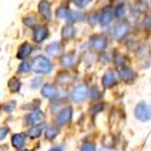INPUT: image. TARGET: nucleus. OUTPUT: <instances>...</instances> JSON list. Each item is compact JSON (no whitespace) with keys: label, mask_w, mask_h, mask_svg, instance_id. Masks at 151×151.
<instances>
[{"label":"nucleus","mask_w":151,"mask_h":151,"mask_svg":"<svg viewBox=\"0 0 151 151\" xmlns=\"http://www.w3.org/2000/svg\"><path fill=\"white\" fill-rule=\"evenodd\" d=\"M32 69L37 74H50L52 71L53 67H52V63L50 62V59L42 56H39L33 60Z\"/></svg>","instance_id":"1"},{"label":"nucleus","mask_w":151,"mask_h":151,"mask_svg":"<svg viewBox=\"0 0 151 151\" xmlns=\"http://www.w3.org/2000/svg\"><path fill=\"white\" fill-rule=\"evenodd\" d=\"M134 116L142 122H147L149 120H151V105L146 104L145 102L138 103L134 108Z\"/></svg>","instance_id":"2"},{"label":"nucleus","mask_w":151,"mask_h":151,"mask_svg":"<svg viewBox=\"0 0 151 151\" xmlns=\"http://www.w3.org/2000/svg\"><path fill=\"white\" fill-rule=\"evenodd\" d=\"M108 46V39L105 36H102V35H96V36H92L91 40H90V47L94 51H104Z\"/></svg>","instance_id":"3"},{"label":"nucleus","mask_w":151,"mask_h":151,"mask_svg":"<svg viewBox=\"0 0 151 151\" xmlns=\"http://www.w3.org/2000/svg\"><path fill=\"white\" fill-rule=\"evenodd\" d=\"M88 96V90L85 85H80L78 87H75L71 92V100L75 103H81L86 99V97Z\"/></svg>","instance_id":"4"},{"label":"nucleus","mask_w":151,"mask_h":151,"mask_svg":"<svg viewBox=\"0 0 151 151\" xmlns=\"http://www.w3.org/2000/svg\"><path fill=\"white\" fill-rule=\"evenodd\" d=\"M71 116H73V109H71L70 106L64 108V109H63V110L59 112V114L57 115V119H56L57 124H58V126H64V124L69 123L70 120H71Z\"/></svg>","instance_id":"5"},{"label":"nucleus","mask_w":151,"mask_h":151,"mask_svg":"<svg viewBox=\"0 0 151 151\" xmlns=\"http://www.w3.org/2000/svg\"><path fill=\"white\" fill-rule=\"evenodd\" d=\"M128 33H129V24L127 22H121V23H119L117 26L115 27L112 35H114V37L116 40H121Z\"/></svg>","instance_id":"6"},{"label":"nucleus","mask_w":151,"mask_h":151,"mask_svg":"<svg viewBox=\"0 0 151 151\" xmlns=\"http://www.w3.org/2000/svg\"><path fill=\"white\" fill-rule=\"evenodd\" d=\"M119 76L122 81L124 82H132L135 80V76L137 74L131 69V68H127V67H122L120 70H119Z\"/></svg>","instance_id":"7"},{"label":"nucleus","mask_w":151,"mask_h":151,"mask_svg":"<svg viewBox=\"0 0 151 151\" xmlns=\"http://www.w3.org/2000/svg\"><path fill=\"white\" fill-rule=\"evenodd\" d=\"M115 14L114 11H112L110 7H106L102 11V14H100V17H99V22L102 24L103 27H106L109 24L112 22V18H114Z\"/></svg>","instance_id":"8"},{"label":"nucleus","mask_w":151,"mask_h":151,"mask_svg":"<svg viewBox=\"0 0 151 151\" xmlns=\"http://www.w3.org/2000/svg\"><path fill=\"white\" fill-rule=\"evenodd\" d=\"M116 82H117L116 74H115V71H112V70L106 71L104 74L103 79H102V83H103V86L105 87V88H110V87L116 85Z\"/></svg>","instance_id":"9"},{"label":"nucleus","mask_w":151,"mask_h":151,"mask_svg":"<svg viewBox=\"0 0 151 151\" xmlns=\"http://www.w3.org/2000/svg\"><path fill=\"white\" fill-rule=\"evenodd\" d=\"M39 12L45 19H51L52 11H51V4L47 0H41L39 3Z\"/></svg>","instance_id":"10"},{"label":"nucleus","mask_w":151,"mask_h":151,"mask_svg":"<svg viewBox=\"0 0 151 151\" xmlns=\"http://www.w3.org/2000/svg\"><path fill=\"white\" fill-rule=\"evenodd\" d=\"M33 52V46L28 42H24L21 45V47L18 48L17 52V58L18 59H26L27 57L30 56V53Z\"/></svg>","instance_id":"11"},{"label":"nucleus","mask_w":151,"mask_h":151,"mask_svg":"<svg viewBox=\"0 0 151 151\" xmlns=\"http://www.w3.org/2000/svg\"><path fill=\"white\" fill-rule=\"evenodd\" d=\"M44 120V114H42V111H40V110H35V111H33L32 114H29L28 116H27V123L28 124H39L41 121Z\"/></svg>","instance_id":"12"},{"label":"nucleus","mask_w":151,"mask_h":151,"mask_svg":"<svg viewBox=\"0 0 151 151\" xmlns=\"http://www.w3.org/2000/svg\"><path fill=\"white\" fill-rule=\"evenodd\" d=\"M41 94H42L45 98H47V99H55V98H57V96H58V91L52 85L46 83V85H44L42 90H41Z\"/></svg>","instance_id":"13"},{"label":"nucleus","mask_w":151,"mask_h":151,"mask_svg":"<svg viewBox=\"0 0 151 151\" xmlns=\"http://www.w3.org/2000/svg\"><path fill=\"white\" fill-rule=\"evenodd\" d=\"M63 51V45L60 42H51L46 47V53L48 56H58Z\"/></svg>","instance_id":"14"},{"label":"nucleus","mask_w":151,"mask_h":151,"mask_svg":"<svg viewBox=\"0 0 151 151\" xmlns=\"http://www.w3.org/2000/svg\"><path fill=\"white\" fill-rule=\"evenodd\" d=\"M48 35V29L46 27H36L34 29V40L36 42H42Z\"/></svg>","instance_id":"15"},{"label":"nucleus","mask_w":151,"mask_h":151,"mask_svg":"<svg viewBox=\"0 0 151 151\" xmlns=\"http://www.w3.org/2000/svg\"><path fill=\"white\" fill-rule=\"evenodd\" d=\"M75 36V28L71 24H67V26L63 27L62 29V37L65 40H70Z\"/></svg>","instance_id":"16"},{"label":"nucleus","mask_w":151,"mask_h":151,"mask_svg":"<svg viewBox=\"0 0 151 151\" xmlns=\"http://www.w3.org/2000/svg\"><path fill=\"white\" fill-rule=\"evenodd\" d=\"M24 142H26V134H23V133L15 134L12 137V140H11L12 145L15 147H22L24 145Z\"/></svg>","instance_id":"17"},{"label":"nucleus","mask_w":151,"mask_h":151,"mask_svg":"<svg viewBox=\"0 0 151 151\" xmlns=\"http://www.w3.org/2000/svg\"><path fill=\"white\" fill-rule=\"evenodd\" d=\"M60 63H62V65L64 67V68H70V67H73L74 63H75V55H74L73 52L67 53L64 57L62 58Z\"/></svg>","instance_id":"18"},{"label":"nucleus","mask_w":151,"mask_h":151,"mask_svg":"<svg viewBox=\"0 0 151 151\" xmlns=\"http://www.w3.org/2000/svg\"><path fill=\"white\" fill-rule=\"evenodd\" d=\"M42 128H44V124L39 123V124H34L32 126V127L29 128L28 131V135L30 138H37V137H40L41 132H42Z\"/></svg>","instance_id":"19"},{"label":"nucleus","mask_w":151,"mask_h":151,"mask_svg":"<svg viewBox=\"0 0 151 151\" xmlns=\"http://www.w3.org/2000/svg\"><path fill=\"white\" fill-rule=\"evenodd\" d=\"M85 18V15L83 12L81 11H74V12H69V16H68V19L69 22H76V21H82Z\"/></svg>","instance_id":"20"},{"label":"nucleus","mask_w":151,"mask_h":151,"mask_svg":"<svg viewBox=\"0 0 151 151\" xmlns=\"http://www.w3.org/2000/svg\"><path fill=\"white\" fill-rule=\"evenodd\" d=\"M57 134H58V129H57V127H53V126L48 127L45 131V137H46V139H48V140H53L55 138L57 137Z\"/></svg>","instance_id":"21"},{"label":"nucleus","mask_w":151,"mask_h":151,"mask_svg":"<svg viewBox=\"0 0 151 151\" xmlns=\"http://www.w3.org/2000/svg\"><path fill=\"white\" fill-rule=\"evenodd\" d=\"M9 87H10V91L11 92H18L21 88V82L17 78H12L9 81Z\"/></svg>","instance_id":"22"},{"label":"nucleus","mask_w":151,"mask_h":151,"mask_svg":"<svg viewBox=\"0 0 151 151\" xmlns=\"http://www.w3.org/2000/svg\"><path fill=\"white\" fill-rule=\"evenodd\" d=\"M69 10L68 9H64V7H60V9H58L57 10V12H56V15H57V17L58 18H60V19H68V16H69Z\"/></svg>","instance_id":"23"},{"label":"nucleus","mask_w":151,"mask_h":151,"mask_svg":"<svg viewBox=\"0 0 151 151\" xmlns=\"http://www.w3.org/2000/svg\"><path fill=\"white\" fill-rule=\"evenodd\" d=\"M114 14H115V16H116L117 18H122V17L126 15V7H124V5H123V4H120V5L115 9Z\"/></svg>","instance_id":"24"},{"label":"nucleus","mask_w":151,"mask_h":151,"mask_svg":"<svg viewBox=\"0 0 151 151\" xmlns=\"http://www.w3.org/2000/svg\"><path fill=\"white\" fill-rule=\"evenodd\" d=\"M30 68H32V65L29 64L28 62H23L22 64L18 67V73H21V74H23V73H28V71L30 70Z\"/></svg>","instance_id":"25"},{"label":"nucleus","mask_w":151,"mask_h":151,"mask_svg":"<svg viewBox=\"0 0 151 151\" xmlns=\"http://www.w3.org/2000/svg\"><path fill=\"white\" fill-rule=\"evenodd\" d=\"M24 23H26L28 27H34L35 24H36V19H35L34 16H29V17L24 18Z\"/></svg>","instance_id":"26"},{"label":"nucleus","mask_w":151,"mask_h":151,"mask_svg":"<svg viewBox=\"0 0 151 151\" xmlns=\"http://www.w3.org/2000/svg\"><path fill=\"white\" fill-rule=\"evenodd\" d=\"M104 109V104H97V105H93L91 108V114L94 115V114H98V112H100Z\"/></svg>","instance_id":"27"},{"label":"nucleus","mask_w":151,"mask_h":151,"mask_svg":"<svg viewBox=\"0 0 151 151\" xmlns=\"http://www.w3.org/2000/svg\"><path fill=\"white\" fill-rule=\"evenodd\" d=\"M73 1H74L75 5L79 6V7H86L91 3V0H73Z\"/></svg>","instance_id":"28"},{"label":"nucleus","mask_w":151,"mask_h":151,"mask_svg":"<svg viewBox=\"0 0 151 151\" xmlns=\"http://www.w3.org/2000/svg\"><path fill=\"white\" fill-rule=\"evenodd\" d=\"M81 151H96V146L91 143H86V144L82 145Z\"/></svg>","instance_id":"29"},{"label":"nucleus","mask_w":151,"mask_h":151,"mask_svg":"<svg viewBox=\"0 0 151 151\" xmlns=\"http://www.w3.org/2000/svg\"><path fill=\"white\" fill-rule=\"evenodd\" d=\"M90 97L92 99H99L100 98V91L97 88V87H94V88L91 91V93H90Z\"/></svg>","instance_id":"30"},{"label":"nucleus","mask_w":151,"mask_h":151,"mask_svg":"<svg viewBox=\"0 0 151 151\" xmlns=\"http://www.w3.org/2000/svg\"><path fill=\"white\" fill-rule=\"evenodd\" d=\"M40 85H41V78H35V79L32 81V85H30V86H32L33 90H36Z\"/></svg>","instance_id":"31"},{"label":"nucleus","mask_w":151,"mask_h":151,"mask_svg":"<svg viewBox=\"0 0 151 151\" xmlns=\"http://www.w3.org/2000/svg\"><path fill=\"white\" fill-rule=\"evenodd\" d=\"M7 132H9L7 128H5V127H0V140H3L4 138L7 135Z\"/></svg>","instance_id":"32"},{"label":"nucleus","mask_w":151,"mask_h":151,"mask_svg":"<svg viewBox=\"0 0 151 151\" xmlns=\"http://www.w3.org/2000/svg\"><path fill=\"white\" fill-rule=\"evenodd\" d=\"M4 109H5L6 111L11 112L12 110H14V109H15V102H11L10 104H5V105H4Z\"/></svg>","instance_id":"33"},{"label":"nucleus","mask_w":151,"mask_h":151,"mask_svg":"<svg viewBox=\"0 0 151 151\" xmlns=\"http://www.w3.org/2000/svg\"><path fill=\"white\" fill-rule=\"evenodd\" d=\"M144 26L147 28V29H151V15L146 16L145 21H144Z\"/></svg>","instance_id":"34"},{"label":"nucleus","mask_w":151,"mask_h":151,"mask_svg":"<svg viewBox=\"0 0 151 151\" xmlns=\"http://www.w3.org/2000/svg\"><path fill=\"white\" fill-rule=\"evenodd\" d=\"M48 151H63V149L60 146H57V147H52L51 150H48Z\"/></svg>","instance_id":"35"},{"label":"nucleus","mask_w":151,"mask_h":151,"mask_svg":"<svg viewBox=\"0 0 151 151\" xmlns=\"http://www.w3.org/2000/svg\"><path fill=\"white\" fill-rule=\"evenodd\" d=\"M100 151H112V150H109V149H102Z\"/></svg>","instance_id":"36"},{"label":"nucleus","mask_w":151,"mask_h":151,"mask_svg":"<svg viewBox=\"0 0 151 151\" xmlns=\"http://www.w3.org/2000/svg\"><path fill=\"white\" fill-rule=\"evenodd\" d=\"M21 151H32V150H28V149H24V150H21Z\"/></svg>","instance_id":"37"}]
</instances>
